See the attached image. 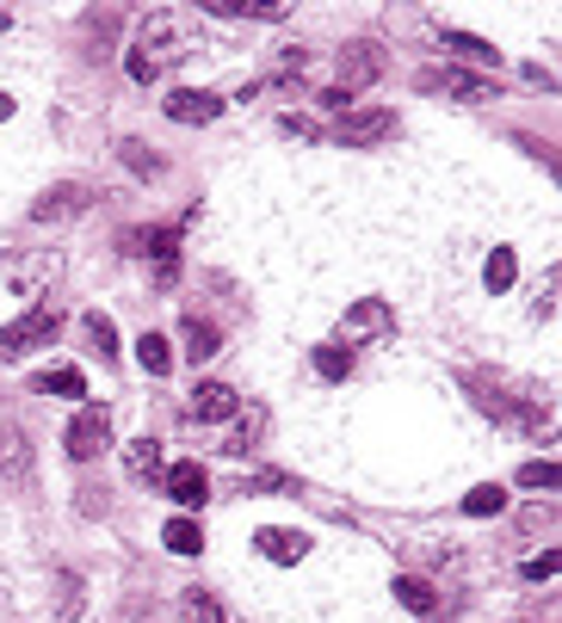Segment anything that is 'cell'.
Instances as JSON below:
<instances>
[{"label":"cell","instance_id":"44dd1931","mask_svg":"<svg viewBox=\"0 0 562 623\" xmlns=\"http://www.w3.org/2000/svg\"><path fill=\"white\" fill-rule=\"evenodd\" d=\"M32 389H38V396H87V377H80L75 364H57V371H43Z\"/></svg>","mask_w":562,"mask_h":623},{"label":"cell","instance_id":"d6986e66","mask_svg":"<svg viewBox=\"0 0 562 623\" xmlns=\"http://www.w3.org/2000/svg\"><path fill=\"white\" fill-rule=\"evenodd\" d=\"M161 544L174 549V556H198V549H204V525H198V519H167Z\"/></svg>","mask_w":562,"mask_h":623},{"label":"cell","instance_id":"d6a6232c","mask_svg":"<svg viewBox=\"0 0 562 623\" xmlns=\"http://www.w3.org/2000/svg\"><path fill=\"white\" fill-rule=\"evenodd\" d=\"M0 117H13V99H7V94H0Z\"/></svg>","mask_w":562,"mask_h":623},{"label":"cell","instance_id":"7a4b0ae2","mask_svg":"<svg viewBox=\"0 0 562 623\" xmlns=\"http://www.w3.org/2000/svg\"><path fill=\"white\" fill-rule=\"evenodd\" d=\"M62 327V309L50 297H38L32 309H25L20 322L0 327V359H25V352H38V346H50V334Z\"/></svg>","mask_w":562,"mask_h":623},{"label":"cell","instance_id":"9a60e30c","mask_svg":"<svg viewBox=\"0 0 562 623\" xmlns=\"http://www.w3.org/2000/svg\"><path fill=\"white\" fill-rule=\"evenodd\" d=\"M396 599H402V611H414V618H433V605H439V593H433L421 574H396Z\"/></svg>","mask_w":562,"mask_h":623},{"label":"cell","instance_id":"83f0119b","mask_svg":"<svg viewBox=\"0 0 562 623\" xmlns=\"http://www.w3.org/2000/svg\"><path fill=\"white\" fill-rule=\"evenodd\" d=\"M562 482V470L550 463V457H538V463H525L520 470V488H557Z\"/></svg>","mask_w":562,"mask_h":623},{"label":"cell","instance_id":"9c48e42d","mask_svg":"<svg viewBox=\"0 0 562 623\" xmlns=\"http://www.w3.org/2000/svg\"><path fill=\"white\" fill-rule=\"evenodd\" d=\"M161 112L174 124H211V117H223V94H211V87H174L161 99Z\"/></svg>","mask_w":562,"mask_h":623},{"label":"cell","instance_id":"7c38bea8","mask_svg":"<svg viewBox=\"0 0 562 623\" xmlns=\"http://www.w3.org/2000/svg\"><path fill=\"white\" fill-rule=\"evenodd\" d=\"M186 414L192 420H229V414H241V396H235L229 383H198L192 401H186Z\"/></svg>","mask_w":562,"mask_h":623},{"label":"cell","instance_id":"ba28073f","mask_svg":"<svg viewBox=\"0 0 562 623\" xmlns=\"http://www.w3.org/2000/svg\"><path fill=\"white\" fill-rule=\"evenodd\" d=\"M421 94H451L458 105H483V99H495V87H488L483 75H464V68H427L421 75Z\"/></svg>","mask_w":562,"mask_h":623},{"label":"cell","instance_id":"4fadbf2b","mask_svg":"<svg viewBox=\"0 0 562 623\" xmlns=\"http://www.w3.org/2000/svg\"><path fill=\"white\" fill-rule=\"evenodd\" d=\"M253 544H260V556H266V562H278V568H291V562H303V556H310V537H303V531H285V525H266Z\"/></svg>","mask_w":562,"mask_h":623},{"label":"cell","instance_id":"f1b7e54d","mask_svg":"<svg viewBox=\"0 0 562 623\" xmlns=\"http://www.w3.org/2000/svg\"><path fill=\"white\" fill-rule=\"evenodd\" d=\"M117 154H124V167L149 173V179H155V173L167 167V161H161V154H149V149H142V142H124V149H117Z\"/></svg>","mask_w":562,"mask_h":623},{"label":"cell","instance_id":"e0dca14e","mask_svg":"<svg viewBox=\"0 0 562 623\" xmlns=\"http://www.w3.org/2000/svg\"><path fill=\"white\" fill-rule=\"evenodd\" d=\"M446 43H451L464 62H476V68H501V50H495L488 38H470V32H451V25H446Z\"/></svg>","mask_w":562,"mask_h":623},{"label":"cell","instance_id":"52a82bcc","mask_svg":"<svg viewBox=\"0 0 562 623\" xmlns=\"http://www.w3.org/2000/svg\"><path fill=\"white\" fill-rule=\"evenodd\" d=\"M87 210H93V186H75V179H68V186H50L38 204H32V223H75Z\"/></svg>","mask_w":562,"mask_h":623},{"label":"cell","instance_id":"603a6c76","mask_svg":"<svg viewBox=\"0 0 562 623\" xmlns=\"http://www.w3.org/2000/svg\"><path fill=\"white\" fill-rule=\"evenodd\" d=\"M315 371H322L328 383L352 377V352H347V346H315Z\"/></svg>","mask_w":562,"mask_h":623},{"label":"cell","instance_id":"5bb4252c","mask_svg":"<svg viewBox=\"0 0 562 623\" xmlns=\"http://www.w3.org/2000/svg\"><path fill=\"white\" fill-rule=\"evenodd\" d=\"M179 340H186V359H192V364H204V359H216V352H223V340H216V327H211V322H198V315H186V327H179Z\"/></svg>","mask_w":562,"mask_h":623},{"label":"cell","instance_id":"cb8c5ba5","mask_svg":"<svg viewBox=\"0 0 562 623\" xmlns=\"http://www.w3.org/2000/svg\"><path fill=\"white\" fill-rule=\"evenodd\" d=\"M501 507H507V494L495 488V482H483V488L464 494V512H470V519H488V512H501Z\"/></svg>","mask_w":562,"mask_h":623},{"label":"cell","instance_id":"4316f807","mask_svg":"<svg viewBox=\"0 0 562 623\" xmlns=\"http://www.w3.org/2000/svg\"><path fill=\"white\" fill-rule=\"evenodd\" d=\"M186 618H192V623H229V611H223L211 593H198V586H192V599H186Z\"/></svg>","mask_w":562,"mask_h":623},{"label":"cell","instance_id":"8fae6325","mask_svg":"<svg viewBox=\"0 0 562 623\" xmlns=\"http://www.w3.org/2000/svg\"><path fill=\"white\" fill-rule=\"evenodd\" d=\"M167 500H174V507H204V500H211L204 463H174V470H167Z\"/></svg>","mask_w":562,"mask_h":623},{"label":"cell","instance_id":"1f68e13d","mask_svg":"<svg viewBox=\"0 0 562 623\" xmlns=\"http://www.w3.org/2000/svg\"><path fill=\"white\" fill-rule=\"evenodd\" d=\"M278 130H285V136H315V124H310V117H278Z\"/></svg>","mask_w":562,"mask_h":623},{"label":"cell","instance_id":"484cf974","mask_svg":"<svg viewBox=\"0 0 562 623\" xmlns=\"http://www.w3.org/2000/svg\"><path fill=\"white\" fill-rule=\"evenodd\" d=\"M75 611H80V574L62 568L57 574V618H75Z\"/></svg>","mask_w":562,"mask_h":623},{"label":"cell","instance_id":"ac0fdd59","mask_svg":"<svg viewBox=\"0 0 562 623\" xmlns=\"http://www.w3.org/2000/svg\"><path fill=\"white\" fill-rule=\"evenodd\" d=\"M124 470H130L136 482L161 475V445H155V438H130V445H124Z\"/></svg>","mask_w":562,"mask_h":623},{"label":"cell","instance_id":"836d02e7","mask_svg":"<svg viewBox=\"0 0 562 623\" xmlns=\"http://www.w3.org/2000/svg\"><path fill=\"white\" fill-rule=\"evenodd\" d=\"M7 25H13V20H7V7H0V32H7Z\"/></svg>","mask_w":562,"mask_h":623},{"label":"cell","instance_id":"8992f818","mask_svg":"<svg viewBox=\"0 0 562 623\" xmlns=\"http://www.w3.org/2000/svg\"><path fill=\"white\" fill-rule=\"evenodd\" d=\"M105 445H112V414H105V408H80V414L68 420V433H62V451L75 457V463H93Z\"/></svg>","mask_w":562,"mask_h":623},{"label":"cell","instance_id":"3957f363","mask_svg":"<svg viewBox=\"0 0 562 623\" xmlns=\"http://www.w3.org/2000/svg\"><path fill=\"white\" fill-rule=\"evenodd\" d=\"M384 334H396V309H389L384 297H359L347 309V315H340V340L334 346H365V340H384Z\"/></svg>","mask_w":562,"mask_h":623},{"label":"cell","instance_id":"d4e9b609","mask_svg":"<svg viewBox=\"0 0 562 623\" xmlns=\"http://www.w3.org/2000/svg\"><path fill=\"white\" fill-rule=\"evenodd\" d=\"M80 327H87V340L99 346V359H112V352H117V327H112V315H99V309H93V315H87Z\"/></svg>","mask_w":562,"mask_h":623},{"label":"cell","instance_id":"277c9868","mask_svg":"<svg viewBox=\"0 0 562 623\" xmlns=\"http://www.w3.org/2000/svg\"><path fill=\"white\" fill-rule=\"evenodd\" d=\"M389 68V57H384V43H371V38H359V43H347V50H340V62H334V87H340V94H359V87H371V80L384 75Z\"/></svg>","mask_w":562,"mask_h":623},{"label":"cell","instance_id":"f546056e","mask_svg":"<svg viewBox=\"0 0 562 623\" xmlns=\"http://www.w3.org/2000/svg\"><path fill=\"white\" fill-rule=\"evenodd\" d=\"M557 549H544V556H532V562H525V581H550V574H557Z\"/></svg>","mask_w":562,"mask_h":623},{"label":"cell","instance_id":"2e32d148","mask_svg":"<svg viewBox=\"0 0 562 623\" xmlns=\"http://www.w3.org/2000/svg\"><path fill=\"white\" fill-rule=\"evenodd\" d=\"M260 433H266V408H248V414L235 420V433L223 438V451H229V457H248L253 445H260Z\"/></svg>","mask_w":562,"mask_h":623},{"label":"cell","instance_id":"ffe728a7","mask_svg":"<svg viewBox=\"0 0 562 623\" xmlns=\"http://www.w3.org/2000/svg\"><path fill=\"white\" fill-rule=\"evenodd\" d=\"M136 364H142L149 377H167V371H174V346L161 340V334H142V340H136Z\"/></svg>","mask_w":562,"mask_h":623},{"label":"cell","instance_id":"6da1fadb","mask_svg":"<svg viewBox=\"0 0 562 623\" xmlns=\"http://www.w3.org/2000/svg\"><path fill=\"white\" fill-rule=\"evenodd\" d=\"M192 57V32H186V20L179 13H149V20L136 25L130 50H124V68H130V80H167L179 68V62Z\"/></svg>","mask_w":562,"mask_h":623},{"label":"cell","instance_id":"5b68a950","mask_svg":"<svg viewBox=\"0 0 562 623\" xmlns=\"http://www.w3.org/2000/svg\"><path fill=\"white\" fill-rule=\"evenodd\" d=\"M334 136H340V149H377V142L396 136V112H384V105H352V112L334 124Z\"/></svg>","mask_w":562,"mask_h":623},{"label":"cell","instance_id":"4dcf8cb0","mask_svg":"<svg viewBox=\"0 0 562 623\" xmlns=\"http://www.w3.org/2000/svg\"><path fill=\"white\" fill-rule=\"evenodd\" d=\"M557 284H562V272H550V278H544V297H538V322H550V315H557Z\"/></svg>","mask_w":562,"mask_h":623},{"label":"cell","instance_id":"7402d4cb","mask_svg":"<svg viewBox=\"0 0 562 623\" xmlns=\"http://www.w3.org/2000/svg\"><path fill=\"white\" fill-rule=\"evenodd\" d=\"M513 278H520V260H513V247H495L483 265V284L488 290H513Z\"/></svg>","mask_w":562,"mask_h":623},{"label":"cell","instance_id":"30bf717a","mask_svg":"<svg viewBox=\"0 0 562 623\" xmlns=\"http://www.w3.org/2000/svg\"><path fill=\"white\" fill-rule=\"evenodd\" d=\"M0 482L32 488V438H25L13 420H0Z\"/></svg>","mask_w":562,"mask_h":623}]
</instances>
